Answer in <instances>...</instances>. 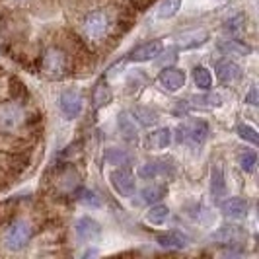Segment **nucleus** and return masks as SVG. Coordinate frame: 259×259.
Wrapping results in <instances>:
<instances>
[{"mask_svg":"<svg viewBox=\"0 0 259 259\" xmlns=\"http://www.w3.org/2000/svg\"><path fill=\"white\" fill-rule=\"evenodd\" d=\"M31 236H33V228H31L29 222L22 221V219L14 221L8 226L6 234H4V246L10 251H20V249H24L29 244Z\"/></svg>","mask_w":259,"mask_h":259,"instance_id":"f257e3e1","label":"nucleus"},{"mask_svg":"<svg viewBox=\"0 0 259 259\" xmlns=\"http://www.w3.org/2000/svg\"><path fill=\"white\" fill-rule=\"evenodd\" d=\"M208 137V123L203 119L185 121L178 127V141L189 146H201Z\"/></svg>","mask_w":259,"mask_h":259,"instance_id":"f03ea898","label":"nucleus"},{"mask_svg":"<svg viewBox=\"0 0 259 259\" xmlns=\"http://www.w3.org/2000/svg\"><path fill=\"white\" fill-rule=\"evenodd\" d=\"M68 66V55L59 47H49L43 53L41 59V70L49 78H61Z\"/></svg>","mask_w":259,"mask_h":259,"instance_id":"7ed1b4c3","label":"nucleus"},{"mask_svg":"<svg viewBox=\"0 0 259 259\" xmlns=\"http://www.w3.org/2000/svg\"><path fill=\"white\" fill-rule=\"evenodd\" d=\"M26 123V111L16 102L0 104V133H14Z\"/></svg>","mask_w":259,"mask_h":259,"instance_id":"20e7f679","label":"nucleus"},{"mask_svg":"<svg viewBox=\"0 0 259 259\" xmlns=\"http://www.w3.org/2000/svg\"><path fill=\"white\" fill-rule=\"evenodd\" d=\"M109 31V20L102 10L88 14L82 22V33L90 41H102Z\"/></svg>","mask_w":259,"mask_h":259,"instance_id":"39448f33","label":"nucleus"},{"mask_svg":"<svg viewBox=\"0 0 259 259\" xmlns=\"http://www.w3.org/2000/svg\"><path fill=\"white\" fill-rule=\"evenodd\" d=\"M109 182L113 185L117 193L121 197H133L135 189H137V183H135V176L133 171L127 168H117L109 174Z\"/></svg>","mask_w":259,"mask_h":259,"instance_id":"423d86ee","label":"nucleus"},{"mask_svg":"<svg viewBox=\"0 0 259 259\" xmlns=\"http://www.w3.org/2000/svg\"><path fill=\"white\" fill-rule=\"evenodd\" d=\"M185 80H187V76H185V70H182V68H176V66H166L160 74H158V84L164 88V90L168 92H178L182 90L183 86H185Z\"/></svg>","mask_w":259,"mask_h":259,"instance_id":"0eeeda50","label":"nucleus"},{"mask_svg":"<svg viewBox=\"0 0 259 259\" xmlns=\"http://www.w3.org/2000/svg\"><path fill=\"white\" fill-rule=\"evenodd\" d=\"M160 53H162V43L160 41H146V43L137 45L135 49H131L127 59L133 63H146V61H152L156 57H160Z\"/></svg>","mask_w":259,"mask_h":259,"instance_id":"6e6552de","label":"nucleus"},{"mask_svg":"<svg viewBox=\"0 0 259 259\" xmlns=\"http://www.w3.org/2000/svg\"><path fill=\"white\" fill-rule=\"evenodd\" d=\"M76 236L80 242L92 244V242L100 240V236H102V226L94 221V219H90V217H82V219H78V222H76Z\"/></svg>","mask_w":259,"mask_h":259,"instance_id":"1a4fd4ad","label":"nucleus"},{"mask_svg":"<svg viewBox=\"0 0 259 259\" xmlns=\"http://www.w3.org/2000/svg\"><path fill=\"white\" fill-rule=\"evenodd\" d=\"M82 107H84V102H82V96L76 90L63 92V96H61V111H63V115L66 119H76L82 113Z\"/></svg>","mask_w":259,"mask_h":259,"instance_id":"9d476101","label":"nucleus"},{"mask_svg":"<svg viewBox=\"0 0 259 259\" xmlns=\"http://www.w3.org/2000/svg\"><path fill=\"white\" fill-rule=\"evenodd\" d=\"M217 78L224 86H232L242 78V68L236 65L234 61H221L217 65Z\"/></svg>","mask_w":259,"mask_h":259,"instance_id":"9b49d317","label":"nucleus"},{"mask_svg":"<svg viewBox=\"0 0 259 259\" xmlns=\"http://www.w3.org/2000/svg\"><path fill=\"white\" fill-rule=\"evenodd\" d=\"M156 242L162 247H166V249H185L191 240H189L187 234L180 232V230H169V232L160 234L156 238Z\"/></svg>","mask_w":259,"mask_h":259,"instance_id":"f8f14e48","label":"nucleus"},{"mask_svg":"<svg viewBox=\"0 0 259 259\" xmlns=\"http://www.w3.org/2000/svg\"><path fill=\"white\" fill-rule=\"evenodd\" d=\"M247 208H249V205L242 197H230L221 205L222 214L228 219H244L247 214Z\"/></svg>","mask_w":259,"mask_h":259,"instance_id":"ddd939ff","label":"nucleus"},{"mask_svg":"<svg viewBox=\"0 0 259 259\" xmlns=\"http://www.w3.org/2000/svg\"><path fill=\"white\" fill-rule=\"evenodd\" d=\"M208 39V31L207 29H191V31H185L178 37V47L180 49H193V47H199L203 45Z\"/></svg>","mask_w":259,"mask_h":259,"instance_id":"4468645a","label":"nucleus"},{"mask_svg":"<svg viewBox=\"0 0 259 259\" xmlns=\"http://www.w3.org/2000/svg\"><path fill=\"white\" fill-rule=\"evenodd\" d=\"M117 127H119V133L123 135V139H125V141H137V139H139V127H137V121H135L129 113H121V115H119Z\"/></svg>","mask_w":259,"mask_h":259,"instance_id":"2eb2a0df","label":"nucleus"},{"mask_svg":"<svg viewBox=\"0 0 259 259\" xmlns=\"http://www.w3.org/2000/svg\"><path fill=\"white\" fill-rule=\"evenodd\" d=\"M171 144V131L168 127H162V129H156L148 135V146L154 148V150H164Z\"/></svg>","mask_w":259,"mask_h":259,"instance_id":"dca6fc26","label":"nucleus"},{"mask_svg":"<svg viewBox=\"0 0 259 259\" xmlns=\"http://www.w3.org/2000/svg\"><path fill=\"white\" fill-rule=\"evenodd\" d=\"M166 160H150V162H144L143 166L139 168V176L143 180H154L156 176L160 174H166Z\"/></svg>","mask_w":259,"mask_h":259,"instance_id":"f3484780","label":"nucleus"},{"mask_svg":"<svg viewBox=\"0 0 259 259\" xmlns=\"http://www.w3.org/2000/svg\"><path fill=\"white\" fill-rule=\"evenodd\" d=\"M111 100H113V92H111V88H109L107 84H104V82H100V84L94 88V94H92L94 107H96V109L105 107V105L111 104Z\"/></svg>","mask_w":259,"mask_h":259,"instance_id":"a211bd4d","label":"nucleus"},{"mask_svg":"<svg viewBox=\"0 0 259 259\" xmlns=\"http://www.w3.org/2000/svg\"><path fill=\"white\" fill-rule=\"evenodd\" d=\"M210 191H212V197H224L226 193V182H224V171L219 164L212 166V171H210Z\"/></svg>","mask_w":259,"mask_h":259,"instance_id":"6ab92c4d","label":"nucleus"},{"mask_svg":"<svg viewBox=\"0 0 259 259\" xmlns=\"http://www.w3.org/2000/svg\"><path fill=\"white\" fill-rule=\"evenodd\" d=\"M57 180H59L57 185H59L61 189H65V191H74L78 185H80V176H78V171L74 168L63 169Z\"/></svg>","mask_w":259,"mask_h":259,"instance_id":"aec40b11","label":"nucleus"},{"mask_svg":"<svg viewBox=\"0 0 259 259\" xmlns=\"http://www.w3.org/2000/svg\"><path fill=\"white\" fill-rule=\"evenodd\" d=\"M168 193V187L166 185H160V183H152L148 187H144L141 191V197H143L144 203H158L162 197H166Z\"/></svg>","mask_w":259,"mask_h":259,"instance_id":"412c9836","label":"nucleus"},{"mask_svg":"<svg viewBox=\"0 0 259 259\" xmlns=\"http://www.w3.org/2000/svg\"><path fill=\"white\" fill-rule=\"evenodd\" d=\"M193 82L199 90L208 92L212 86V74L208 72V68L205 66H195L193 68Z\"/></svg>","mask_w":259,"mask_h":259,"instance_id":"4be33fe9","label":"nucleus"},{"mask_svg":"<svg viewBox=\"0 0 259 259\" xmlns=\"http://www.w3.org/2000/svg\"><path fill=\"white\" fill-rule=\"evenodd\" d=\"M169 217V208L166 205H154L150 207V210L146 212V222L154 224V226H162L164 222L168 221Z\"/></svg>","mask_w":259,"mask_h":259,"instance_id":"5701e85b","label":"nucleus"},{"mask_svg":"<svg viewBox=\"0 0 259 259\" xmlns=\"http://www.w3.org/2000/svg\"><path fill=\"white\" fill-rule=\"evenodd\" d=\"M183 0H162L160 6H158V18L160 20H169L174 18L176 14L180 12Z\"/></svg>","mask_w":259,"mask_h":259,"instance_id":"b1692460","label":"nucleus"},{"mask_svg":"<svg viewBox=\"0 0 259 259\" xmlns=\"http://www.w3.org/2000/svg\"><path fill=\"white\" fill-rule=\"evenodd\" d=\"M133 115H135V119H139V123H141V125H154L156 121H158V113H156L154 109L146 107V105H139V107H135Z\"/></svg>","mask_w":259,"mask_h":259,"instance_id":"393cba45","label":"nucleus"},{"mask_svg":"<svg viewBox=\"0 0 259 259\" xmlns=\"http://www.w3.org/2000/svg\"><path fill=\"white\" fill-rule=\"evenodd\" d=\"M221 51L228 55H247L251 53V47L244 45L242 41H228V43H221Z\"/></svg>","mask_w":259,"mask_h":259,"instance_id":"a878e982","label":"nucleus"},{"mask_svg":"<svg viewBox=\"0 0 259 259\" xmlns=\"http://www.w3.org/2000/svg\"><path fill=\"white\" fill-rule=\"evenodd\" d=\"M238 164H240V168L244 169V171H253L255 164H257V154L253 150H246V152L240 154Z\"/></svg>","mask_w":259,"mask_h":259,"instance_id":"bb28decb","label":"nucleus"},{"mask_svg":"<svg viewBox=\"0 0 259 259\" xmlns=\"http://www.w3.org/2000/svg\"><path fill=\"white\" fill-rule=\"evenodd\" d=\"M105 162H107V164H113V166H125V164L129 162V154H125L123 150L111 148V150L105 152Z\"/></svg>","mask_w":259,"mask_h":259,"instance_id":"cd10ccee","label":"nucleus"},{"mask_svg":"<svg viewBox=\"0 0 259 259\" xmlns=\"http://www.w3.org/2000/svg\"><path fill=\"white\" fill-rule=\"evenodd\" d=\"M238 135H240V139H244V141H247V143H251L253 146L259 144L257 131L253 129V127H249V125H240V127H238Z\"/></svg>","mask_w":259,"mask_h":259,"instance_id":"c85d7f7f","label":"nucleus"},{"mask_svg":"<svg viewBox=\"0 0 259 259\" xmlns=\"http://www.w3.org/2000/svg\"><path fill=\"white\" fill-rule=\"evenodd\" d=\"M214 238H219V240H224V242H228V240H236V238H242V230L238 228V226H224L221 232L217 234Z\"/></svg>","mask_w":259,"mask_h":259,"instance_id":"c756f323","label":"nucleus"},{"mask_svg":"<svg viewBox=\"0 0 259 259\" xmlns=\"http://www.w3.org/2000/svg\"><path fill=\"white\" fill-rule=\"evenodd\" d=\"M82 203L94 208L100 207V199H98V195L94 193V191H84V193H82Z\"/></svg>","mask_w":259,"mask_h":259,"instance_id":"7c9ffc66","label":"nucleus"},{"mask_svg":"<svg viewBox=\"0 0 259 259\" xmlns=\"http://www.w3.org/2000/svg\"><path fill=\"white\" fill-rule=\"evenodd\" d=\"M197 102H205L207 105H221L222 98L221 96H217V94H208L207 98H197Z\"/></svg>","mask_w":259,"mask_h":259,"instance_id":"2f4dec72","label":"nucleus"},{"mask_svg":"<svg viewBox=\"0 0 259 259\" xmlns=\"http://www.w3.org/2000/svg\"><path fill=\"white\" fill-rule=\"evenodd\" d=\"M246 104H249V105H257L259 104V100H257V86H251L249 94L246 96Z\"/></svg>","mask_w":259,"mask_h":259,"instance_id":"473e14b6","label":"nucleus"}]
</instances>
